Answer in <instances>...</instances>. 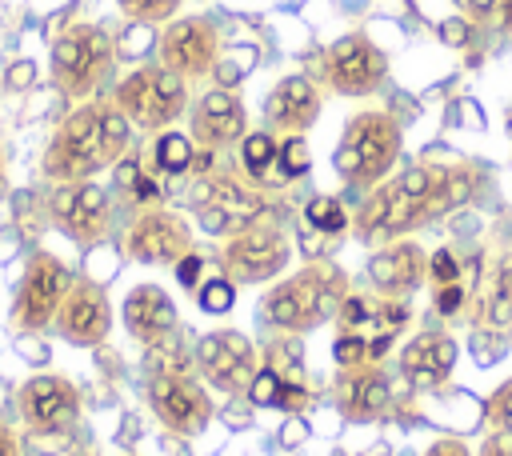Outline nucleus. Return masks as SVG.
Returning a JSON list of instances; mask_svg holds the SVG:
<instances>
[{"instance_id":"10","label":"nucleus","mask_w":512,"mask_h":456,"mask_svg":"<svg viewBox=\"0 0 512 456\" xmlns=\"http://www.w3.org/2000/svg\"><path fill=\"white\" fill-rule=\"evenodd\" d=\"M160 64L184 80H200L220 64V28L208 16H172L156 36Z\"/></svg>"},{"instance_id":"25","label":"nucleus","mask_w":512,"mask_h":456,"mask_svg":"<svg viewBox=\"0 0 512 456\" xmlns=\"http://www.w3.org/2000/svg\"><path fill=\"white\" fill-rule=\"evenodd\" d=\"M276 148H280V136L272 128L248 132L240 140V168L256 188H276Z\"/></svg>"},{"instance_id":"27","label":"nucleus","mask_w":512,"mask_h":456,"mask_svg":"<svg viewBox=\"0 0 512 456\" xmlns=\"http://www.w3.org/2000/svg\"><path fill=\"white\" fill-rule=\"evenodd\" d=\"M192 160H196V144H192V136H184V132H176V128L156 132V144H152V164H156V172H164V176H180V172L192 168Z\"/></svg>"},{"instance_id":"22","label":"nucleus","mask_w":512,"mask_h":456,"mask_svg":"<svg viewBox=\"0 0 512 456\" xmlns=\"http://www.w3.org/2000/svg\"><path fill=\"white\" fill-rule=\"evenodd\" d=\"M456 368V340L448 332H420L400 352V372L416 392L440 388Z\"/></svg>"},{"instance_id":"41","label":"nucleus","mask_w":512,"mask_h":456,"mask_svg":"<svg viewBox=\"0 0 512 456\" xmlns=\"http://www.w3.org/2000/svg\"><path fill=\"white\" fill-rule=\"evenodd\" d=\"M424 456H472L460 440H452V436H444V440H436V444H428L424 448Z\"/></svg>"},{"instance_id":"9","label":"nucleus","mask_w":512,"mask_h":456,"mask_svg":"<svg viewBox=\"0 0 512 456\" xmlns=\"http://www.w3.org/2000/svg\"><path fill=\"white\" fill-rule=\"evenodd\" d=\"M288 268V236L272 216L252 220L224 244V276L232 284H264Z\"/></svg>"},{"instance_id":"11","label":"nucleus","mask_w":512,"mask_h":456,"mask_svg":"<svg viewBox=\"0 0 512 456\" xmlns=\"http://www.w3.org/2000/svg\"><path fill=\"white\" fill-rule=\"evenodd\" d=\"M384 76H388V52L364 32H348L324 52V84L336 96H352V100L372 96L380 92Z\"/></svg>"},{"instance_id":"15","label":"nucleus","mask_w":512,"mask_h":456,"mask_svg":"<svg viewBox=\"0 0 512 456\" xmlns=\"http://www.w3.org/2000/svg\"><path fill=\"white\" fill-rule=\"evenodd\" d=\"M148 404H152L156 420L176 436H196L212 420V396L188 372L152 376L148 380Z\"/></svg>"},{"instance_id":"7","label":"nucleus","mask_w":512,"mask_h":456,"mask_svg":"<svg viewBox=\"0 0 512 456\" xmlns=\"http://www.w3.org/2000/svg\"><path fill=\"white\" fill-rule=\"evenodd\" d=\"M264 212H268V204H264L260 188H252L236 176L204 172L192 188V216H196L200 232H208V236H236Z\"/></svg>"},{"instance_id":"28","label":"nucleus","mask_w":512,"mask_h":456,"mask_svg":"<svg viewBox=\"0 0 512 456\" xmlns=\"http://www.w3.org/2000/svg\"><path fill=\"white\" fill-rule=\"evenodd\" d=\"M308 168H312L308 140L304 136H280V148H276V188L304 180Z\"/></svg>"},{"instance_id":"3","label":"nucleus","mask_w":512,"mask_h":456,"mask_svg":"<svg viewBox=\"0 0 512 456\" xmlns=\"http://www.w3.org/2000/svg\"><path fill=\"white\" fill-rule=\"evenodd\" d=\"M400 124L384 108H364L344 124L340 148H336V176L352 192H372L388 180V172L400 160Z\"/></svg>"},{"instance_id":"36","label":"nucleus","mask_w":512,"mask_h":456,"mask_svg":"<svg viewBox=\"0 0 512 456\" xmlns=\"http://www.w3.org/2000/svg\"><path fill=\"white\" fill-rule=\"evenodd\" d=\"M472 28H476V24H472L468 16H444V20H440V40L452 44V48H464V44L472 40Z\"/></svg>"},{"instance_id":"12","label":"nucleus","mask_w":512,"mask_h":456,"mask_svg":"<svg viewBox=\"0 0 512 456\" xmlns=\"http://www.w3.org/2000/svg\"><path fill=\"white\" fill-rule=\"evenodd\" d=\"M72 276L68 268L52 256V252H32V260L24 264V276L16 284V300H12V324L20 332H40L44 324L56 320L60 300L68 296Z\"/></svg>"},{"instance_id":"8","label":"nucleus","mask_w":512,"mask_h":456,"mask_svg":"<svg viewBox=\"0 0 512 456\" xmlns=\"http://www.w3.org/2000/svg\"><path fill=\"white\" fill-rule=\"evenodd\" d=\"M408 324V304H400L396 296H364V292H348L336 308V336H348L364 348L368 364L384 360V352L392 348V340L404 332Z\"/></svg>"},{"instance_id":"43","label":"nucleus","mask_w":512,"mask_h":456,"mask_svg":"<svg viewBox=\"0 0 512 456\" xmlns=\"http://www.w3.org/2000/svg\"><path fill=\"white\" fill-rule=\"evenodd\" d=\"M16 348L32 356L28 364H44V360H48V348H44V344H36V340H28V336H24V340H16Z\"/></svg>"},{"instance_id":"14","label":"nucleus","mask_w":512,"mask_h":456,"mask_svg":"<svg viewBox=\"0 0 512 456\" xmlns=\"http://www.w3.org/2000/svg\"><path fill=\"white\" fill-rule=\"evenodd\" d=\"M256 360H260L256 344L236 328H220V332H208L196 340V368L220 392H248V384L260 368Z\"/></svg>"},{"instance_id":"13","label":"nucleus","mask_w":512,"mask_h":456,"mask_svg":"<svg viewBox=\"0 0 512 456\" xmlns=\"http://www.w3.org/2000/svg\"><path fill=\"white\" fill-rule=\"evenodd\" d=\"M16 404L32 436H64L80 420V392L68 376H52V372L28 376L20 384Z\"/></svg>"},{"instance_id":"44","label":"nucleus","mask_w":512,"mask_h":456,"mask_svg":"<svg viewBox=\"0 0 512 456\" xmlns=\"http://www.w3.org/2000/svg\"><path fill=\"white\" fill-rule=\"evenodd\" d=\"M8 192V172H4V152H0V196Z\"/></svg>"},{"instance_id":"33","label":"nucleus","mask_w":512,"mask_h":456,"mask_svg":"<svg viewBox=\"0 0 512 456\" xmlns=\"http://www.w3.org/2000/svg\"><path fill=\"white\" fill-rule=\"evenodd\" d=\"M484 420H488V428H508L512 432V380H504L484 400Z\"/></svg>"},{"instance_id":"38","label":"nucleus","mask_w":512,"mask_h":456,"mask_svg":"<svg viewBox=\"0 0 512 456\" xmlns=\"http://www.w3.org/2000/svg\"><path fill=\"white\" fill-rule=\"evenodd\" d=\"M4 84H8L12 92L32 88V84H36V64H32V60H16V64L8 68V76H4Z\"/></svg>"},{"instance_id":"31","label":"nucleus","mask_w":512,"mask_h":456,"mask_svg":"<svg viewBox=\"0 0 512 456\" xmlns=\"http://www.w3.org/2000/svg\"><path fill=\"white\" fill-rule=\"evenodd\" d=\"M464 8L472 24L512 36V0H464Z\"/></svg>"},{"instance_id":"16","label":"nucleus","mask_w":512,"mask_h":456,"mask_svg":"<svg viewBox=\"0 0 512 456\" xmlns=\"http://www.w3.org/2000/svg\"><path fill=\"white\" fill-rule=\"evenodd\" d=\"M124 252L136 264H176L180 256L192 252V232H188L184 216H176L168 208H148L128 224Z\"/></svg>"},{"instance_id":"35","label":"nucleus","mask_w":512,"mask_h":456,"mask_svg":"<svg viewBox=\"0 0 512 456\" xmlns=\"http://www.w3.org/2000/svg\"><path fill=\"white\" fill-rule=\"evenodd\" d=\"M428 276L436 280V288H444V284H456V280H460V260H456V252L440 248L436 256H428Z\"/></svg>"},{"instance_id":"26","label":"nucleus","mask_w":512,"mask_h":456,"mask_svg":"<svg viewBox=\"0 0 512 456\" xmlns=\"http://www.w3.org/2000/svg\"><path fill=\"white\" fill-rule=\"evenodd\" d=\"M476 188V172L472 168H440L436 184H432V196H428V208H424V220H436L452 208H460Z\"/></svg>"},{"instance_id":"37","label":"nucleus","mask_w":512,"mask_h":456,"mask_svg":"<svg viewBox=\"0 0 512 456\" xmlns=\"http://www.w3.org/2000/svg\"><path fill=\"white\" fill-rule=\"evenodd\" d=\"M460 308H464V288H460V280L436 288V312H440V316H456Z\"/></svg>"},{"instance_id":"4","label":"nucleus","mask_w":512,"mask_h":456,"mask_svg":"<svg viewBox=\"0 0 512 456\" xmlns=\"http://www.w3.org/2000/svg\"><path fill=\"white\" fill-rule=\"evenodd\" d=\"M344 296H348L344 272L336 264H328V260H312L308 268H300L296 276L280 280L264 296V320L272 328H280V332H308L324 316H336Z\"/></svg>"},{"instance_id":"42","label":"nucleus","mask_w":512,"mask_h":456,"mask_svg":"<svg viewBox=\"0 0 512 456\" xmlns=\"http://www.w3.org/2000/svg\"><path fill=\"white\" fill-rule=\"evenodd\" d=\"M0 456H24V444H20V436L0 420Z\"/></svg>"},{"instance_id":"21","label":"nucleus","mask_w":512,"mask_h":456,"mask_svg":"<svg viewBox=\"0 0 512 456\" xmlns=\"http://www.w3.org/2000/svg\"><path fill=\"white\" fill-rule=\"evenodd\" d=\"M120 316H124L128 336L136 344H144V348H152V344H160L164 336L176 332V304L160 284H136L124 296Z\"/></svg>"},{"instance_id":"23","label":"nucleus","mask_w":512,"mask_h":456,"mask_svg":"<svg viewBox=\"0 0 512 456\" xmlns=\"http://www.w3.org/2000/svg\"><path fill=\"white\" fill-rule=\"evenodd\" d=\"M428 276V256L412 240H392L368 256V280L384 296H404Z\"/></svg>"},{"instance_id":"19","label":"nucleus","mask_w":512,"mask_h":456,"mask_svg":"<svg viewBox=\"0 0 512 456\" xmlns=\"http://www.w3.org/2000/svg\"><path fill=\"white\" fill-rule=\"evenodd\" d=\"M248 136V112L232 88H212L192 104V144L196 148H228Z\"/></svg>"},{"instance_id":"24","label":"nucleus","mask_w":512,"mask_h":456,"mask_svg":"<svg viewBox=\"0 0 512 456\" xmlns=\"http://www.w3.org/2000/svg\"><path fill=\"white\" fill-rule=\"evenodd\" d=\"M336 400L348 420H380L388 412V376L380 364H360V368H340L336 376Z\"/></svg>"},{"instance_id":"29","label":"nucleus","mask_w":512,"mask_h":456,"mask_svg":"<svg viewBox=\"0 0 512 456\" xmlns=\"http://www.w3.org/2000/svg\"><path fill=\"white\" fill-rule=\"evenodd\" d=\"M484 320L492 332L508 328L512 324V264H504L488 288V300H484Z\"/></svg>"},{"instance_id":"18","label":"nucleus","mask_w":512,"mask_h":456,"mask_svg":"<svg viewBox=\"0 0 512 456\" xmlns=\"http://www.w3.org/2000/svg\"><path fill=\"white\" fill-rule=\"evenodd\" d=\"M48 212L52 220L76 240V244H96L108 232V192L92 180H76V184H56L48 196Z\"/></svg>"},{"instance_id":"6","label":"nucleus","mask_w":512,"mask_h":456,"mask_svg":"<svg viewBox=\"0 0 512 456\" xmlns=\"http://www.w3.org/2000/svg\"><path fill=\"white\" fill-rule=\"evenodd\" d=\"M112 104L132 128L164 132L188 112V80L164 64H140L112 88Z\"/></svg>"},{"instance_id":"39","label":"nucleus","mask_w":512,"mask_h":456,"mask_svg":"<svg viewBox=\"0 0 512 456\" xmlns=\"http://www.w3.org/2000/svg\"><path fill=\"white\" fill-rule=\"evenodd\" d=\"M200 272H204V260H200L196 252H188V256L176 260V280H180L184 288H196V284H200Z\"/></svg>"},{"instance_id":"32","label":"nucleus","mask_w":512,"mask_h":456,"mask_svg":"<svg viewBox=\"0 0 512 456\" xmlns=\"http://www.w3.org/2000/svg\"><path fill=\"white\" fill-rule=\"evenodd\" d=\"M116 4L132 24H168L180 8V0H116Z\"/></svg>"},{"instance_id":"5","label":"nucleus","mask_w":512,"mask_h":456,"mask_svg":"<svg viewBox=\"0 0 512 456\" xmlns=\"http://www.w3.org/2000/svg\"><path fill=\"white\" fill-rule=\"evenodd\" d=\"M116 64V40L100 24H68L52 36V80L72 100H92Z\"/></svg>"},{"instance_id":"40","label":"nucleus","mask_w":512,"mask_h":456,"mask_svg":"<svg viewBox=\"0 0 512 456\" xmlns=\"http://www.w3.org/2000/svg\"><path fill=\"white\" fill-rule=\"evenodd\" d=\"M480 456H512V432L508 428H492L488 440L480 444Z\"/></svg>"},{"instance_id":"30","label":"nucleus","mask_w":512,"mask_h":456,"mask_svg":"<svg viewBox=\"0 0 512 456\" xmlns=\"http://www.w3.org/2000/svg\"><path fill=\"white\" fill-rule=\"evenodd\" d=\"M304 220L312 232H324V236H340L348 228V212L336 196H312L304 208Z\"/></svg>"},{"instance_id":"1","label":"nucleus","mask_w":512,"mask_h":456,"mask_svg":"<svg viewBox=\"0 0 512 456\" xmlns=\"http://www.w3.org/2000/svg\"><path fill=\"white\" fill-rule=\"evenodd\" d=\"M132 124L112 100H80L52 132L44 148V176L52 184H76L92 180L104 168H116L128 156Z\"/></svg>"},{"instance_id":"20","label":"nucleus","mask_w":512,"mask_h":456,"mask_svg":"<svg viewBox=\"0 0 512 456\" xmlns=\"http://www.w3.org/2000/svg\"><path fill=\"white\" fill-rule=\"evenodd\" d=\"M320 88L316 80L292 72V76H280L272 84V92L264 96V120L272 132L280 136H304L316 120H320Z\"/></svg>"},{"instance_id":"2","label":"nucleus","mask_w":512,"mask_h":456,"mask_svg":"<svg viewBox=\"0 0 512 456\" xmlns=\"http://www.w3.org/2000/svg\"><path fill=\"white\" fill-rule=\"evenodd\" d=\"M436 176H440V168L412 164V168H400L396 176H388L384 184H376L356 212V236L364 244H392L404 232H412L416 224H424V208H428Z\"/></svg>"},{"instance_id":"34","label":"nucleus","mask_w":512,"mask_h":456,"mask_svg":"<svg viewBox=\"0 0 512 456\" xmlns=\"http://www.w3.org/2000/svg\"><path fill=\"white\" fill-rule=\"evenodd\" d=\"M232 300H236V284L232 280H208L204 288H200V308L204 312H228L232 308Z\"/></svg>"},{"instance_id":"17","label":"nucleus","mask_w":512,"mask_h":456,"mask_svg":"<svg viewBox=\"0 0 512 456\" xmlns=\"http://www.w3.org/2000/svg\"><path fill=\"white\" fill-rule=\"evenodd\" d=\"M56 332L68 340V344H76V348H96V344H104L108 340V332H112V308H108V296H104V288L96 284V280H72V288H68V296L60 300V308H56Z\"/></svg>"}]
</instances>
